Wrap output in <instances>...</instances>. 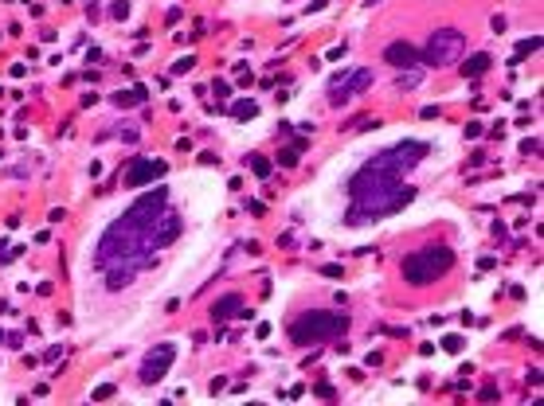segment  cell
Returning <instances> with one entry per match:
<instances>
[{
	"mask_svg": "<svg viewBox=\"0 0 544 406\" xmlns=\"http://www.w3.org/2000/svg\"><path fill=\"white\" fill-rule=\"evenodd\" d=\"M161 172H165V161H137L134 168L126 172V184L137 187V184H145V180H157Z\"/></svg>",
	"mask_w": 544,
	"mask_h": 406,
	"instance_id": "obj_10",
	"label": "cell"
},
{
	"mask_svg": "<svg viewBox=\"0 0 544 406\" xmlns=\"http://www.w3.org/2000/svg\"><path fill=\"white\" fill-rule=\"evenodd\" d=\"M165 207H169V192L165 187L145 192L122 219L110 223V230L102 235V242L94 250V266L98 270H134V273L141 266H149L153 254L161 250L157 235H161V223L169 215Z\"/></svg>",
	"mask_w": 544,
	"mask_h": 406,
	"instance_id": "obj_1",
	"label": "cell"
},
{
	"mask_svg": "<svg viewBox=\"0 0 544 406\" xmlns=\"http://www.w3.org/2000/svg\"><path fill=\"white\" fill-rule=\"evenodd\" d=\"M490 63H493V59H490V55H474V59H470V63H466V75H482V70H485V67H490Z\"/></svg>",
	"mask_w": 544,
	"mask_h": 406,
	"instance_id": "obj_12",
	"label": "cell"
},
{
	"mask_svg": "<svg viewBox=\"0 0 544 406\" xmlns=\"http://www.w3.org/2000/svg\"><path fill=\"white\" fill-rule=\"evenodd\" d=\"M384 63H391V67H415L419 63V55H415V47H411V43H388V47H384Z\"/></svg>",
	"mask_w": 544,
	"mask_h": 406,
	"instance_id": "obj_9",
	"label": "cell"
},
{
	"mask_svg": "<svg viewBox=\"0 0 544 406\" xmlns=\"http://www.w3.org/2000/svg\"><path fill=\"white\" fill-rule=\"evenodd\" d=\"M177 359V347L172 344H157L153 352L145 355V364H141V383H157V379H165V371H169V364Z\"/></svg>",
	"mask_w": 544,
	"mask_h": 406,
	"instance_id": "obj_8",
	"label": "cell"
},
{
	"mask_svg": "<svg viewBox=\"0 0 544 406\" xmlns=\"http://www.w3.org/2000/svg\"><path fill=\"white\" fill-rule=\"evenodd\" d=\"M239 304H243V301H239V297L231 293V297H223V301H215L212 316H215V321H220V316H235V309H239Z\"/></svg>",
	"mask_w": 544,
	"mask_h": 406,
	"instance_id": "obj_11",
	"label": "cell"
},
{
	"mask_svg": "<svg viewBox=\"0 0 544 406\" xmlns=\"http://www.w3.org/2000/svg\"><path fill=\"white\" fill-rule=\"evenodd\" d=\"M349 199H353V211H349V223H368L376 215H391L408 207L415 199V187H403V176L388 168H376L372 161L349 180Z\"/></svg>",
	"mask_w": 544,
	"mask_h": 406,
	"instance_id": "obj_2",
	"label": "cell"
},
{
	"mask_svg": "<svg viewBox=\"0 0 544 406\" xmlns=\"http://www.w3.org/2000/svg\"><path fill=\"white\" fill-rule=\"evenodd\" d=\"M372 86V70H353V75H337L329 82V102L333 106H341V102L357 98L360 90H368Z\"/></svg>",
	"mask_w": 544,
	"mask_h": 406,
	"instance_id": "obj_7",
	"label": "cell"
},
{
	"mask_svg": "<svg viewBox=\"0 0 544 406\" xmlns=\"http://www.w3.org/2000/svg\"><path fill=\"white\" fill-rule=\"evenodd\" d=\"M251 168H255L259 176H266V172H271V164H266V161H259V156H255V161H251Z\"/></svg>",
	"mask_w": 544,
	"mask_h": 406,
	"instance_id": "obj_15",
	"label": "cell"
},
{
	"mask_svg": "<svg viewBox=\"0 0 544 406\" xmlns=\"http://www.w3.org/2000/svg\"><path fill=\"white\" fill-rule=\"evenodd\" d=\"M442 347H447V352H459L462 340H459V336H447V344H442Z\"/></svg>",
	"mask_w": 544,
	"mask_h": 406,
	"instance_id": "obj_16",
	"label": "cell"
},
{
	"mask_svg": "<svg viewBox=\"0 0 544 406\" xmlns=\"http://www.w3.org/2000/svg\"><path fill=\"white\" fill-rule=\"evenodd\" d=\"M462 47H466V35H462L459 27H439V32H431V39H427L423 63L434 70L454 67V63L462 59Z\"/></svg>",
	"mask_w": 544,
	"mask_h": 406,
	"instance_id": "obj_5",
	"label": "cell"
},
{
	"mask_svg": "<svg viewBox=\"0 0 544 406\" xmlns=\"http://www.w3.org/2000/svg\"><path fill=\"white\" fill-rule=\"evenodd\" d=\"M423 156H427V144L423 141H403V144H396V149H384L380 156H372V164H376V168L396 172V176H403V172L415 168Z\"/></svg>",
	"mask_w": 544,
	"mask_h": 406,
	"instance_id": "obj_6",
	"label": "cell"
},
{
	"mask_svg": "<svg viewBox=\"0 0 544 406\" xmlns=\"http://www.w3.org/2000/svg\"><path fill=\"white\" fill-rule=\"evenodd\" d=\"M345 328H349L345 313H306L302 321H294L290 336H294V344H317V340H329Z\"/></svg>",
	"mask_w": 544,
	"mask_h": 406,
	"instance_id": "obj_4",
	"label": "cell"
},
{
	"mask_svg": "<svg viewBox=\"0 0 544 406\" xmlns=\"http://www.w3.org/2000/svg\"><path fill=\"white\" fill-rule=\"evenodd\" d=\"M255 113H259L255 102H239V106H235V118H255Z\"/></svg>",
	"mask_w": 544,
	"mask_h": 406,
	"instance_id": "obj_13",
	"label": "cell"
},
{
	"mask_svg": "<svg viewBox=\"0 0 544 406\" xmlns=\"http://www.w3.org/2000/svg\"><path fill=\"white\" fill-rule=\"evenodd\" d=\"M454 266V250L451 246H442V242H434V246H423V250H415L403 262V278L411 281V285H431L439 273H447Z\"/></svg>",
	"mask_w": 544,
	"mask_h": 406,
	"instance_id": "obj_3",
	"label": "cell"
},
{
	"mask_svg": "<svg viewBox=\"0 0 544 406\" xmlns=\"http://www.w3.org/2000/svg\"><path fill=\"white\" fill-rule=\"evenodd\" d=\"M411 86H419V75H403L400 78V90H411Z\"/></svg>",
	"mask_w": 544,
	"mask_h": 406,
	"instance_id": "obj_14",
	"label": "cell"
}]
</instances>
